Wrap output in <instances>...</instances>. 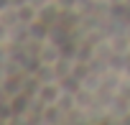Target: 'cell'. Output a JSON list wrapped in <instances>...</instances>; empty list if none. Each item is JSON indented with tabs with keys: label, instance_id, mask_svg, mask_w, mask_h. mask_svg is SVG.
I'll use <instances>...</instances> for the list:
<instances>
[{
	"label": "cell",
	"instance_id": "1",
	"mask_svg": "<svg viewBox=\"0 0 130 125\" xmlns=\"http://www.w3.org/2000/svg\"><path fill=\"white\" fill-rule=\"evenodd\" d=\"M61 95H64L61 82L59 79H46V82H41V89H38L36 100H41L43 105H56L61 100Z\"/></svg>",
	"mask_w": 130,
	"mask_h": 125
},
{
	"label": "cell",
	"instance_id": "2",
	"mask_svg": "<svg viewBox=\"0 0 130 125\" xmlns=\"http://www.w3.org/2000/svg\"><path fill=\"white\" fill-rule=\"evenodd\" d=\"M28 0H10V8H21V5H26Z\"/></svg>",
	"mask_w": 130,
	"mask_h": 125
}]
</instances>
